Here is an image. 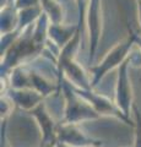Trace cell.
Instances as JSON below:
<instances>
[{"mask_svg":"<svg viewBox=\"0 0 141 147\" xmlns=\"http://www.w3.org/2000/svg\"><path fill=\"white\" fill-rule=\"evenodd\" d=\"M0 142H1L0 147H10L6 135V120H1V141Z\"/></svg>","mask_w":141,"mask_h":147,"instance_id":"cell-11","label":"cell"},{"mask_svg":"<svg viewBox=\"0 0 141 147\" xmlns=\"http://www.w3.org/2000/svg\"><path fill=\"white\" fill-rule=\"evenodd\" d=\"M75 90L85 100H87L91 107L99 114V117H102V115L113 117V118L119 119L123 123L128 124V125L133 126L134 121H130L124 117V114L115 105L114 100H111L103 94L96 93L93 90H79V88H75Z\"/></svg>","mask_w":141,"mask_h":147,"instance_id":"cell-6","label":"cell"},{"mask_svg":"<svg viewBox=\"0 0 141 147\" xmlns=\"http://www.w3.org/2000/svg\"><path fill=\"white\" fill-rule=\"evenodd\" d=\"M135 44H138L139 45V48L141 49V37L139 34H136V43Z\"/></svg>","mask_w":141,"mask_h":147,"instance_id":"cell-13","label":"cell"},{"mask_svg":"<svg viewBox=\"0 0 141 147\" xmlns=\"http://www.w3.org/2000/svg\"><path fill=\"white\" fill-rule=\"evenodd\" d=\"M131 64L130 57L118 67V75L115 82V96L114 103L118 109L124 114V117L128 120L133 121L130 119V115H133L134 108V91L131 85V79L129 76V66Z\"/></svg>","mask_w":141,"mask_h":147,"instance_id":"cell-3","label":"cell"},{"mask_svg":"<svg viewBox=\"0 0 141 147\" xmlns=\"http://www.w3.org/2000/svg\"><path fill=\"white\" fill-rule=\"evenodd\" d=\"M5 94L12 100V103L19 108L30 112L43 102L44 97L34 90H15L10 88Z\"/></svg>","mask_w":141,"mask_h":147,"instance_id":"cell-8","label":"cell"},{"mask_svg":"<svg viewBox=\"0 0 141 147\" xmlns=\"http://www.w3.org/2000/svg\"><path fill=\"white\" fill-rule=\"evenodd\" d=\"M136 34L138 33H134V32L129 28L128 38L125 40H123L121 43L117 44L115 47H113L98 65L90 67V72L92 74V79H91L92 90L101 82V80L109 71H112L113 69H115V67H119L121 64L130 57L129 52L131 50V48L134 47V44L136 43Z\"/></svg>","mask_w":141,"mask_h":147,"instance_id":"cell-2","label":"cell"},{"mask_svg":"<svg viewBox=\"0 0 141 147\" xmlns=\"http://www.w3.org/2000/svg\"><path fill=\"white\" fill-rule=\"evenodd\" d=\"M59 91H61L64 97L65 107H64V119L63 123L67 124H77L96 120L101 118L99 114L90 105L87 100H85L77 93L75 87L64 77H59Z\"/></svg>","mask_w":141,"mask_h":147,"instance_id":"cell-1","label":"cell"},{"mask_svg":"<svg viewBox=\"0 0 141 147\" xmlns=\"http://www.w3.org/2000/svg\"><path fill=\"white\" fill-rule=\"evenodd\" d=\"M92 147H102V146H92Z\"/></svg>","mask_w":141,"mask_h":147,"instance_id":"cell-14","label":"cell"},{"mask_svg":"<svg viewBox=\"0 0 141 147\" xmlns=\"http://www.w3.org/2000/svg\"><path fill=\"white\" fill-rule=\"evenodd\" d=\"M87 25H88V38H90V58L92 63L94 53L97 50L99 37L102 32V11L101 0H88L87 5Z\"/></svg>","mask_w":141,"mask_h":147,"instance_id":"cell-7","label":"cell"},{"mask_svg":"<svg viewBox=\"0 0 141 147\" xmlns=\"http://www.w3.org/2000/svg\"><path fill=\"white\" fill-rule=\"evenodd\" d=\"M28 114L37 121V125L40 131V147L45 146H54L58 145V123L54 121V119L49 114L44 102L38 104L36 108L30 110Z\"/></svg>","mask_w":141,"mask_h":147,"instance_id":"cell-5","label":"cell"},{"mask_svg":"<svg viewBox=\"0 0 141 147\" xmlns=\"http://www.w3.org/2000/svg\"><path fill=\"white\" fill-rule=\"evenodd\" d=\"M58 144L64 147H92L102 146V142L91 137L77 124L59 123L57 130Z\"/></svg>","mask_w":141,"mask_h":147,"instance_id":"cell-4","label":"cell"},{"mask_svg":"<svg viewBox=\"0 0 141 147\" xmlns=\"http://www.w3.org/2000/svg\"><path fill=\"white\" fill-rule=\"evenodd\" d=\"M133 126H134V144L133 147H141V112L134 104L133 108Z\"/></svg>","mask_w":141,"mask_h":147,"instance_id":"cell-9","label":"cell"},{"mask_svg":"<svg viewBox=\"0 0 141 147\" xmlns=\"http://www.w3.org/2000/svg\"><path fill=\"white\" fill-rule=\"evenodd\" d=\"M13 105L15 104L12 103V100L9 98L6 94L1 96V120H6L9 114L11 113Z\"/></svg>","mask_w":141,"mask_h":147,"instance_id":"cell-10","label":"cell"},{"mask_svg":"<svg viewBox=\"0 0 141 147\" xmlns=\"http://www.w3.org/2000/svg\"><path fill=\"white\" fill-rule=\"evenodd\" d=\"M138 10H139V22L141 26V0H138Z\"/></svg>","mask_w":141,"mask_h":147,"instance_id":"cell-12","label":"cell"}]
</instances>
